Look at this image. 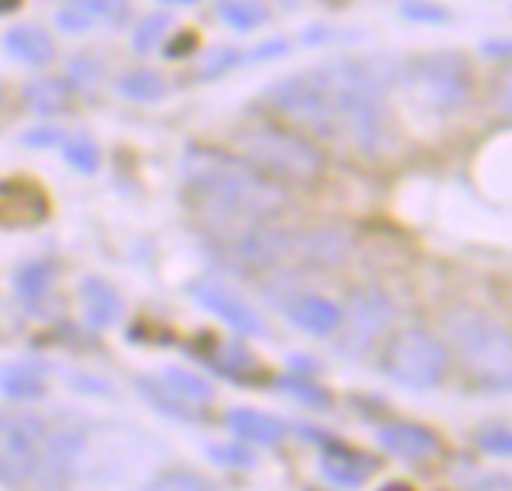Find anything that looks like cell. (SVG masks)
<instances>
[{
  "label": "cell",
  "instance_id": "obj_1",
  "mask_svg": "<svg viewBox=\"0 0 512 491\" xmlns=\"http://www.w3.org/2000/svg\"><path fill=\"white\" fill-rule=\"evenodd\" d=\"M180 174L195 219L219 246H228L261 222H273L291 204L282 183L264 177L246 159L216 147H186Z\"/></svg>",
  "mask_w": 512,
  "mask_h": 491
},
{
  "label": "cell",
  "instance_id": "obj_2",
  "mask_svg": "<svg viewBox=\"0 0 512 491\" xmlns=\"http://www.w3.org/2000/svg\"><path fill=\"white\" fill-rule=\"evenodd\" d=\"M408 60L396 54L336 57L312 66L321 87L333 141H348L363 156H381L393 147L390 90L402 84Z\"/></svg>",
  "mask_w": 512,
  "mask_h": 491
},
{
  "label": "cell",
  "instance_id": "obj_3",
  "mask_svg": "<svg viewBox=\"0 0 512 491\" xmlns=\"http://www.w3.org/2000/svg\"><path fill=\"white\" fill-rule=\"evenodd\" d=\"M444 339L477 387L489 393H510L512 333L501 321L483 309L459 306L444 315Z\"/></svg>",
  "mask_w": 512,
  "mask_h": 491
},
{
  "label": "cell",
  "instance_id": "obj_4",
  "mask_svg": "<svg viewBox=\"0 0 512 491\" xmlns=\"http://www.w3.org/2000/svg\"><path fill=\"white\" fill-rule=\"evenodd\" d=\"M240 159H246L255 171L276 183H315L327 162L324 153L300 132L285 129L279 123H249L234 135Z\"/></svg>",
  "mask_w": 512,
  "mask_h": 491
},
{
  "label": "cell",
  "instance_id": "obj_5",
  "mask_svg": "<svg viewBox=\"0 0 512 491\" xmlns=\"http://www.w3.org/2000/svg\"><path fill=\"white\" fill-rule=\"evenodd\" d=\"M402 87L417 105L432 114H456L474 99V72L468 54L456 48H438L408 60Z\"/></svg>",
  "mask_w": 512,
  "mask_h": 491
},
{
  "label": "cell",
  "instance_id": "obj_6",
  "mask_svg": "<svg viewBox=\"0 0 512 491\" xmlns=\"http://www.w3.org/2000/svg\"><path fill=\"white\" fill-rule=\"evenodd\" d=\"M381 372L408 390H432L450 372V348L423 327L399 330L381 354Z\"/></svg>",
  "mask_w": 512,
  "mask_h": 491
},
{
  "label": "cell",
  "instance_id": "obj_7",
  "mask_svg": "<svg viewBox=\"0 0 512 491\" xmlns=\"http://www.w3.org/2000/svg\"><path fill=\"white\" fill-rule=\"evenodd\" d=\"M48 429L33 414H0V486L18 489L33 480Z\"/></svg>",
  "mask_w": 512,
  "mask_h": 491
},
{
  "label": "cell",
  "instance_id": "obj_8",
  "mask_svg": "<svg viewBox=\"0 0 512 491\" xmlns=\"http://www.w3.org/2000/svg\"><path fill=\"white\" fill-rule=\"evenodd\" d=\"M396 321V306L378 288H360L351 297L348 315L342 318L345 336L339 339L342 357H363Z\"/></svg>",
  "mask_w": 512,
  "mask_h": 491
},
{
  "label": "cell",
  "instance_id": "obj_9",
  "mask_svg": "<svg viewBox=\"0 0 512 491\" xmlns=\"http://www.w3.org/2000/svg\"><path fill=\"white\" fill-rule=\"evenodd\" d=\"M138 387L141 396H147L159 411L177 420H189V414H198L213 402V387L186 369H165L159 378L138 381Z\"/></svg>",
  "mask_w": 512,
  "mask_h": 491
},
{
  "label": "cell",
  "instance_id": "obj_10",
  "mask_svg": "<svg viewBox=\"0 0 512 491\" xmlns=\"http://www.w3.org/2000/svg\"><path fill=\"white\" fill-rule=\"evenodd\" d=\"M294 243L297 240L285 228H279L273 222H261V225L249 228L246 234H240L237 240H231L228 246H219V249L228 255V261L234 267H240L246 273H258V270L276 267L294 249Z\"/></svg>",
  "mask_w": 512,
  "mask_h": 491
},
{
  "label": "cell",
  "instance_id": "obj_11",
  "mask_svg": "<svg viewBox=\"0 0 512 491\" xmlns=\"http://www.w3.org/2000/svg\"><path fill=\"white\" fill-rule=\"evenodd\" d=\"M84 462V438L75 429H57L48 432L39 468L33 474L36 491H69L78 468Z\"/></svg>",
  "mask_w": 512,
  "mask_h": 491
},
{
  "label": "cell",
  "instance_id": "obj_12",
  "mask_svg": "<svg viewBox=\"0 0 512 491\" xmlns=\"http://www.w3.org/2000/svg\"><path fill=\"white\" fill-rule=\"evenodd\" d=\"M192 297L210 312L216 315L219 321H225L231 330L243 333V336H252V339H261L267 336V324L261 321V315L240 297L234 294L225 282H216V279H198L192 282Z\"/></svg>",
  "mask_w": 512,
  "mask_h": 491
},
{
  "label": "cell",
  "instance_id": "obj_13",
  "mask_svg": "<svg viewBox=\"0 0 512 491\" xmlns=\"http://www.w3.org/2000/svg\"><path fill=\"white\" fill-rule=\"evenodd\" d=\"M48 219V195L24 177L0 180V228H33Z\"/></svg>",
  "mask_w": 512,
  "mask_h": 491
},
{
  "label": "cell",
  "instance_id": "obj_14",
  "mask_svg": "<svg viewBox=\"0 0 512 491\" xmlns=\"http://www.w3.org/2000/svg\"><path fill=\"white\" fill-rule=\"evenodd\" d=\"M3 54L21 66H48L57 57V45L54 36L48 33V27L36 24V21H18L3 33Z\"/></svg>",
  "mask_w": 512,
  "mask_h": 491
},
{
  "label": "cell",
  "instance_id": "obj_15",
  "mask_svg": "<svg viewBox=\"0 0 512 491\" xmlns=\"http://www.w3.org/2000/svg\"><path fill=\"white\" fill-rule=\"evenodd\" d=\"M378 447L402 462H426L441 450V441L432 429L414 423H390L378 429Z\"/></svg>",
  "mask_w": 512,
  "mask_h": 491
},
{
  "label": "cell",
  "instance_id": "obj_16",
  "mask_svg": "<svg viewBox=\"0 0 512 491\" xmlns=\"http://www.w3.org/2000/svg\"><path fill=\"white\" fill-rule=\"evenodd\" d=\"M285 312L288 321L309 336H333L336 330H342V318H345V312L321 294H297L285 306Z\"/></svg>",
  "mask_w": 512,
  "mask_h": 491
},
{
  "label": "cell",
  "instance_id": "obj_17",
  "mask_svg": "<svg viewBox=\"0 0 512 491\" xmlns=\"http://www.w3.org/2000/svg\"><path fill=\"white\" fill-rule=\"evenodd\" d=\"M75 93H78V84L69 75H42V78H33L24 87L21 96H24V102H27V108L33 114L60 117V114L72 111Z\"/></svg>",
  "mask_w": 512,
  "mask_h": 491
},
{
  "label": "cell",
  "instance_id": "obj_18",
  "mask_svg": "<svg viewBox=\"0 0 512 491\" xmlns=\"http://www.w3.org/2000/svg\"><path fill=\"white\" fill-rule=\"evenodd\" d=\"M225 426H228V432H231L237 441H243V444H258V447H276V444H282L285 435H288V426H285L279 417L252 411V408H234V411H228Z\"/></svg>",
  "mask_w": 512,
  "mask_h": 491
},
{
  "label": "cell",
  "instance_id": "obj_19",
  "mask_svg": "<svg viewBox=\"0 0 512 491\" xmlns=\"http://www.w3.org/2000/svg\"><path fill=\"white\" fill-rule=\"evenodd\" d=\"M372 471H375V462L339 444H330L321 456V474L339 489H360Z\"/></svg>",
  "mask_w": 512,
  "mask_h": 491
},
{
  "label": "cell",
  "instance_id": "obj_20",
  "mask_svg": "<svg viewBox=\"0 0 512 491\" xmlns=\"http://www.w3.org/2000/svg\"><path fill=\"white\" fill-rule=\"evenodd\" d=\"M81 300H84V318L99 330L117 324L123 315V300L105 279H93V276L84 279L81 282Z\"/></svg>",
  "mask_w": 512,
  "mask_h": 491
},
{
  "label": "cell",
  "instance_id": "obj_21",
  "mask_svg": "<svg viewBox=\"0 0 512 491\" xmlns=\"http://www.w3.org/2000/svg\"><path fill=\"white\" fill-rule=\"evenodd\" d=\"M114 90L129 99V102H141V105H150V102H159L168 96V81L150 69V66H135V69H126L117 81H114Z\"/></svg>",
  "mask_w": 512,
  "mask_h": 491
},
{
  "label": "cell",
  "instance_id": "obj_22",
  "mask_svg": "<svg viewBox=\"0 0 512 491\" xmlns=\"http://www.w3.org/2000/svg\"><path fill=\"white\" fill-rule=\"evenodd\" d=\"M0 393L18 402L42 399L45 393V372L39 366H6L0 372Z\"/></svg>",
  "mask_w": 512,
  "mask_h": 491
},
{
  "label": "cell",
  "instance_id": "obj_23",
  "mask_svg": "<svg viewBox=\"0 0 512 491\" xmlns=\"http://www.w3.org/2000/svg\"><path fill=\"white\" fill-rule=\"evenodd\" d=\"M216 12H219L222 24L237 33H252L270 21V9L264 0H219Z\"/></svg>",
  "mask_w": 512,
  "mask_h": 491
},
{
  "label": "cell",
  "instance_id": "obj_24",
  "mask_svg": "<svg viewBox=\"0 0 512 491\" xmlns=\"http://www.w3.org/2000/svg\"><path fill=\"white\" fill-rule=\"evenodd\" d=\"M246 66V48L237 45H213L201 54L195 66V81H219L228 72Z\"/></svg>",
  "mask_w": 512,
  "mask_h": 491
},
{
  "label": "cell",
  "instance_id": "obj_25",
  "mask_svg": "<svg viewBox=\"0 0 512 491\" xmlns=\"http://www.w3.org/2000/svg\"><path fill=\"white\" fill-rule=\"evenodd\" d=\"M297 252H303L315 264H339L348 255V243L336 231H312L294 243Z\"/></svg>",
  "mask_w": 512,
  "mask_h": 491
},
{
  "label": "cell",
  "instance_id": "obj_26",
  "mask_svg": "<svg viewBox=\"0 0 512 491\" xmlns=\"http://www.w3.org/2000/svg\"><path fill=\"white\" fill-rule=\"evenodd\" d=\"M63 6L87 18L90 27H99V24L117 27L129 18V0H63Z\"/></svg>",
  "mask_w": 512,
  "mask_h": 491
},
{
  "label": "cell",
  "instance_id": "obj_27",
  "mask_svg": "<svg viewBox=\"0 0 512 491\" xmlns=\"http://www.w3.org/2000/svg\"><path fill=\"white\" fill-rule=\"evenodd\" d=\"M171 30V15L168 12H150L144 15L135 30H132V51L135 54H150L165 45V36Z\"/></svg>",
  "mask_w": 512,
  "mask_h": 491
},
{
  "label": "cell",
  "instance_id": "obj_28",
  "mask_svg": "<svg viewBox=\"0 0 512 491\" xmlns=\"http://www.w3.org/2000/svg\"><path fill=\"white\" fill-rule=\"evenodd\" d=\"M399 15L423 27H444L453 21V12L438 0H399Z\"/></svg>",
  "mask_w": 512,
  "mask_h": 491
},
{
  "label": "cell",
  "instance_id": "obj_29",
  "mask_svg": "<svg viewBox=\"0 0 512 491\" xmlns=\"http://www.w3.org/2000/svg\"><path fill=\"white\" fill-rule=\"evenodd\" d=\"M63 159L81 174H96L99 171V147L87 135H72L63 144Z\"/></svg>",
  "mask_w": 512,
  "mask_h": 491
},
{
  "label": "cell",
  "instance_id": "obj_30",
  "mask_svg": "<svg viewBox=\"0 0 512 491\" xmlns=\"http://www.w3.org/2000/svg\"><path fill=\"white\" fill-rule=\"evenodd\" d=\"M141 491H222L216 489L210 480L198 477V474H189V471H168V474H159L156 480H150Z\"/></svg>",
  "mask_w": 512,
  "mask_h": 491
},
{
  "label": "cell",
  "instance_id": "obj_31",
  "mask_svg": "<svg viewBox=\"0 0 512 491\" xmlns=\"http://www.w3.org/2000/svg\"><path fill=\"white\" fill-rule=\"evenodd\" d=\"M51 267L48 264H42V261H36V264H27V267H21L18 270V279H15V285H18V294L24 297V300H39L45 291H48V285H51Z\"/></svg>",
  "mask_w": 512,
  "mask_h": 491
},
{
  "label": "cell",
  "instance_id": "obj_32",
  "mask_svg": "<svg viewBox=\"0 0 512 491\" xmlns=\"http://www.w3.org/2000/svg\"><path fill=\"white\" fill-rule=\"evenodd\" d=\"M213 366L234 381H240V378L246 381V372H255L252 354L240 345H219V357L213 360Z\"/></svg>",
  "mask_w": 512,
  "mask_h": 491
},
{
  "label": "cell",
  "instance_id": "obj_33",
  "mask_svg": "<svg viewBox=\"0 0 512 491\" xmlns=\"http://www.w3.org/2000/svg\"><path fill=\"white\" fill-rule=\"evenodd\" d=\"M276 387H279L282 393H288L291 399L309 405V408H330L327 390H321V387H315V384H309V381H303V378H279Z\"/></svg>",
  "mask_w": 512,
  "mask_h": 491
},
{
  "label": "cell",
  "instance_id": "obj_34",
  "mask_svg": "<svg viewBox=\"0 0 512 491\" xmlns=\"http://www.w3.org/2000/svg\"><path fill=\"white\" fill-rule=\"evenodd\" d=\"M102 75H105V66L96 54L78 51L69 57V78L75 84H96V81H102Z\"/></svg>",
  "mask_w": 512,
  "mask_h": 491
},
{
  "label": "cell",
  "instance_id": "obj_35",
  "mask_svg": "<svg viewBox=\"0 0 512 491\" xmlns=\"http://www.w3.org/2000/svg\"><path fill=\"white\" fill-rule=\"evenodd\" d=\"M477 447L489 456H498V459H512V429H486L477 435Z\"/></svg>",
  "mask_w": 512,
  "mask_h": 491
},
{
  "label": "cell",
  "instance_id": "obj_36",
  "mask_svg": "<svg viewBox=\"0 0 512 491\" xmlns=\"http://www.w3.org/2000/svg\"><path fill=\"white\" fill-rule=\"evenodd\" d=\"M291 42L285 36H273L264 42H255L252 48H246V63H270V60H282L288 57Z\"/></svg>",
  "mask_w": 512,
  "mask_h": 491
},
{
  "label": "cell",
  "instance_id": "obj_37",
  "mask_svg": "<svg viewBox=\"0 0 512 491\" xmlns=\"http://www.w3.org/2000/svg\"><path fill=\"white\" fill-rule=\"evenodd\" d=\"M198 51V33L195 30H177V33H171L168 39H165V45H162V54L168 57V60H186V57H192Z\"/></svg>",
  "mask_w": 512,
  "mask_h": 491
},
{
  "label": "cell",
  "instance_id": "obj_38",
  "mask_svg": "<svg viewBox=\"0 0 512 491\" xmlns=\"http://www.w3.org/2000/svg\"><path fill=\"white\" fill-rule=\"evenodd\" d=\"M207 456H210L213 462L225 465V468H252V465H255V456H252L246 447H240V444L210 447V450H207Z\"/></svg>",
  "mask_w": 512,
  "mask_h": 491
},
{
  "label": "cell",
  "instance_id": "obj_39",
  "mask_svg": "<svg viewBox=\"0 0 512 491\" xmlns=\"http://www.w3.org/2000/svg\"><path fill=\"white\" fill-rule=\"evenodd\" d=\"M21 144H24V147H33V150H48V147L66 144V135H63V129H57V126H36V129H27V132L21 135Z\"/></svg>",
  "mask_w": 512,
  "mask_h": 491
},
{
  "label": "cell",
  "instance_id": "obj_40",
  "mask_svg": "<svg viewBox=\"0 0 512 491\" xmlns=\"http://www.w3.org/2000/svg\"><path fill=\"white\" fill-rule=\"evenodd\" d=\"M54 27H57V30H63V33H69V36H78V33L93 30V27H90V21H87V18H81L78 12H72L69 6H60V9L54 12Z\"/></svg>",
  "mask_w": 512,
  "mask_h": 491
},
{
  "label": "cell",
  "instance_id": "obj_41",
  "mask_svg": "<svg viewBox=\"0 0 512 491\" xmlns=\"http://www.w3.org/2000/svg\"><path fill=\"white\" fill-rule=\"evenodd\" d=\"M495 105H498L501 114L512 117V63L498 75V81H495Z\"/></svg>",
  "mask_w": 512,
  "mask_h": 491
},
{
  "label": "cell",
  "instance_id": "obj_42",
  "mask_svg": "<svg viewBox=\"0 0 512 491\" xmlns=\"http://www.w3.org/2000/svg\"><path fill=\"white\" fill-rule=\"evenodd\" d=\"M480 51H483V57H489V60L512 63V39H504V36L483 39V42H480Z\"/></svg>",
  "mask_w": 512,
  "mask_h": 491
},
{
  "label": "cell",
  "instance_id": "obj_43",
  "mask_svg": "<svg viewBox=\"0 0 512 491\" xmlns=\"http://www.w3.org/2000/svg\"><path fill=\"white\" fill-rule=\"evenodd\" d=\"M336 36H339V30H333L330 24H312V27H306V30L300 33V42H303L306 48H315V45L333 42Z\"/></svg>",
  "mask_w": 512,
  "mask_h": 491
},
{
  "label": "cell",
  "instance_id": "obj_44",
  "mask_svg": "<svg viewBox=\"0 0 512 491\" xmlns=\"http://www.w3.org/2000/svg\"><path fill=\"white\" fill-rule=\"evenodd\" d=\"M24 6V0H0V15H15Z\"/></svg>",
  "mask_w": 512,
  "mask_h": 491
},
{
  "label": "cell",
  "instance_id": "obj_45",
  "mask_svg": "<svg viewBox=\"0 0 512 491\" xmlns=\"http://www.w3.org/2000/svg\"><path fill=\"white\" fill-rule=\"evenodd\" d=\"M159 3H168V6H195L201 0H159Z\"/></svg>",
  "mask_w": 512,
  "mask_h": 491
}]
</instances>
